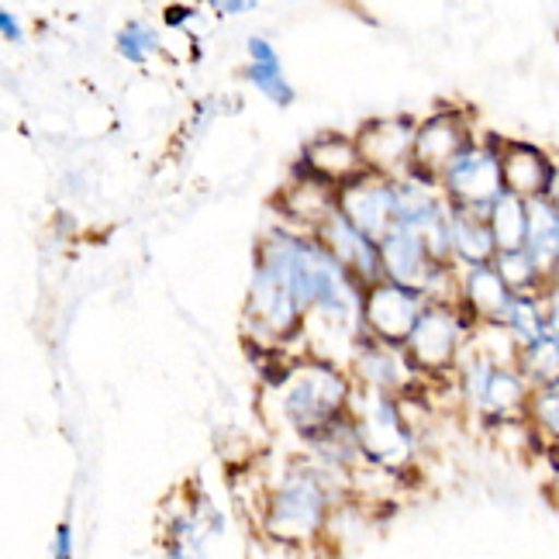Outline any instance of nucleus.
Instances as JSON below:
<instances>
[{"instance_id": "nucleus-12", "label": "nucleus", "mask_w": 559, "mask_h": 559, "mask_svg": "<svg viewBox=\"0 0 559 559\" xmlns=\"http://www.w3.org/2000/svg\"><path fill=\"white\" fill-rule=\"evenodd\" d=\"M498 159H501L504 193H511V198H522V201L556 198V169L539 145L498 139Z\"/></svg>"}, {"instance_id": "nucleus-24", "label": "nucleus", "mask_w": 559, "mask_h": 559, "mask_svg": "<svg viewBox=\"0 0 559 559\" xmlns=\"http://www.w3.org/2000/svg\"><path fill=\"white\" fill-rule=\"evenodd\" d=\"M159 52H163V38L153 21L128 17L118 32V56L132 62V67H148Z\"/></svg>"}, {"instance_id": "nucleus-3", "label": "nucleus", "mask_w": 559, "mask_h": 559, "mask_svg": "<svg viewBox=\"0 0 559 559\" xmlns=\"http://www.w3.org/2000/svg\"><path fill=\"white\" fill-rule=\"evenodd\" d=\"M349 421L356 432L359 456L370 469L383 477L404 480V473H412L418 463L421 436L404 415L397 397L373 394V391H353Z\"/></svg>"}, {"instance_id": "nucleus-20", "label": "nucleus", "mask_w": 559, "mask_h": 559, "mask_svg": "<svg viewBox=\"0 0 559 559\" xmlns=\"http://www.w3.org/2000/svg\"><path fill=\"white\" fill-rule=\"evenodd\" d=\"M493 270L504 280V287L511 294H549L556 290V280H549L535 260L525 249H514V252H498L493 255Z\"/></svg>"}, {"instance_id": "nucleus-25", "label": "nucleus", "mask_w": 559, "mask_h": 559, "mask_svg": "<svg viewBox=\"0 0 559 559\" xmlns=\"http://www.w3.org/2000/svg\"><path fill=\"white\" fill-rule=\"evenodd\" d=\"M0 38H4L8 46H21V41H25V25L17 21V14L4 8H0Z\"/></svg>"}, {"instance_id": "nucleus-22", "label": "nucleus", "mask_w": 559, "mask_h": 559, "mask_svg": "<svg viewBox=\"0 0 559 559\" xmlns=\"http://www.w3.org/2000/svg\"><path fill=\"white\" fill-rule=\"evenodd\" d=\"M525 425L532 432L535 445H552L556 432H559V383H546V386H532L528 394V407H525Z\"/></svg>"}, {"instance_id": "nucleus-8", "label": "nucleus", "mask_w": 559, "mask_h": 559, "mask_svg": "<svg viewBox=\"0 0 559 559\" xmlns=\"http://www.w3.org/2000/svg\"><path fill=\"white\" fill-rule=\"evenodd\" d=\"M335 211L346 218L359 235L377 246L386 235L397 228V190L391 177L380 174H362L356 180H349L346 187H338L335 198Z\"/></svg>"}, {"instance_id": "nucleus-18", "label": "nucleus", "mask_w": 559, "mask_h": 559, "mask_svg": "<svg viewBox=\"0 0 559 559\" xmlns=\"http://www.w3.org/2000/svg\"><path fill=\"white\" fill-rule=\"evenodd\" d=\"M522 249L535 260L549 280H556L559 266V207L556 198L525 201V242Z\"/></svg>"}, {"instance_id": "nucleus-11", "label": "nucleus", "mask_w": 559, "mask_h": 559, "mask_svg": "<svg viewBox=\"0 0 559 559\" xmlns=\"http://www.w3.org/2000/svg\"><path fill=\"white\" fill-rule=\"evenodd\" d=\"M314 242L325 249L332 260L346 270L359 287H370L380 280V255H377V246L367 239V235H359L346 218H342L338 211H332L325 222H318L311 228Z\"/></svg>"}, {"instance_id": "nucleus-6", "label": "nucleus", "mask_w": 559, "mask_h": 559, "mask_svg": "<svg viewBox=\"0 0 559 559\" xmlns=\"http://www.w3.org/2000/svg\"><path fill=\"white\" fill-rule=\"evenodd\" d=\"M346 373L356 391H373V394H386V397H407L418 391H432V383L412 367V359L404 356L401 346H386V342H377L367 332L359 335Z\"/></svg>"}, {"instance_id": "nucleus-16", "label": "nucleus", "mask_w": 559, "mask_h": 559, "mask_svg": "<svg viewBox=\"0 0 559 559\" xmlns=\"http://www.w3.org/2000/svg\"><path fill=\"white\" fill-rule=\"evenodd\" d=\"M498 329L511 338L514 349H525L546 335H559L556 290H549V294H511Z\"/></svg>"}, {"instance_id": "nucleus-9", "label": "nucleus", "mask_w": 559, "mask_h": 559, "mask_svg": "<svg viewBox=\"0 0 559 559\" xmlns=\"http://www.w3.org/2000/svg\"><path fill=\"white\" fill-rule=\"evenodd\" d=\"M421 308H425L421 294L404 290V287L391 284V280H377V284L362 287L359 325L377 342H386V346H404Z\"/></svg>"}, {"instance_id": "nucleus-26", "label": "nucleus", "mask_w": 559, "mask_h": 559, "mask_svg": "<svg viewBox=\"0 0 559 559\" xmlns=\"http://www.w3.org/2000/svg\"><path fill=\"white\" fill-rule=\"evenodd\" d=\"M52 559H73V525L59 522L52 535Z\"/></svg>"}, {"instance_id": "nucleus-7", "label": "nucleus", "mask_w": 559, "mask_h": 559, "mask_svg": "<svg viewBox=\"0 0 559 559\" xmlns=\"http://www.w3.org/2000/svg\"><path fill=\"white\" fill-rule=\"evenodd\" d=\"M473 139H477V128H473V118L463 107H439V111H432L415 124L407 169L418 177L439 180L442 169L453 163Z\"/></svg>"}, {"instance_id": "nucleus-19", "label": "nucleus", "mask_w": 559, "mask_h": 559, "mask_svg": "<svg viewBox=\"0 0 559 559\" xmlns=\"http://www.w3.org/2000/svg\"><path fill=\"white\" fill-rule=\"evenodd\" d=\"M246 80L276 107H287L294 100V83L287 80L284 62H280L273 41L263 35H252L246 46Z\"/></svg>"}, {"instance_id": "nucleus-14", "label": "nucleus", "mask_w": 559, "mask_h": 559, "mask_svg": "<svg viewBox=\"0 0 559 559\" xmlns=\"http://www.w3.org/2000/svg\"><path fill=\"white\" fill-rule=\"evenodd\" d=\"M508 300H511V290L504 287V280L498 276L493 263L456 270V305L473 321V329L498 325Z\"/></svg>"}, {"instance_id": "nucleus-15", "label": "nucleus", "mask_w": 559, "mask_h": 559, "mask_svg": "<svg viewBox=\"0 0 559 559\" xmlns=\"http://www.w3.org/2000/svg\"><path fill=\"white\" fill-rule=\"evenodd\" d=\"M335 198H338L335 187L321 183V180L308 177L305 169L294 166V180L280 190V198H276L280 225L297 228V231H311L318 222H325L335 211Z\"/></svg>"}, {"instance_id": "nucleus-17", "label": "nucleus", "mask_w": 559, "mask_h": 559, "mask_svg": "<svg viewBox=\"0 0 559 559\" xmlns=\"http://www.w3.org/2000/svg\"><path fill=\"white\" fill-rule=\"evenodd\" d=\"M445 235H449V263H453V270L484 266V263H493V255H498L490 231H487V214L449 207Z\"/></svg>"}, {"instance_id": "nucleus-13", "label": "nucleus", "mask_w": 559, "mask_h": 559, "mask_svg": "<svg viewBox=\"0 0 559 559\" xmlns=\"http://www.w3.org/2000/svg\"><path fill=\"white\" fill-rule=\"evenodd\" d=\"M297 169H305L308 177L329 183L335 190L367 174V166H362V159H359V148H356L353 135H342V132L314 135L305 145V153H300Z\"/></svg>"}, {"instance_id": "nucleus-10", "label": "nucleus", "mask_w": 559, "mask_h": 559, "mask_svg": "<svg viewBox=\"0 0 559 559\" xmlns=\"http://www.w3.org/2000/svg\"><path fill=\"white\" fill-rule=\"evenodd\" d=\"M415 124L418 118L412 115H386V118H373L359 128L353 135L359 159L370 174L380 177H401L407 169V159H412V139H415Z\"/></svg>"}, {"instance_id": "nucleus-21", "label": "nucleus", "mask_w": 559, "mask_h": 559, "mask_svg": "<svg viewBox=\"0 0 559 559\" xmlns=\"http://www.w3.org/2000/svg\"><path fill=\"white\" fill-rule=\"evenodd\" d=\"M487 231L498 252H514L525 242V201L501 193L487 211Z\"/></svg>"}, {"instance_id": "nucleus-23", "label": "nucleus", "mask_w": 559, "mask_h": 559, "mask_svg": "<svg viewBox=\"0 0 559 559\" xmlns=\"http://www.w3.org/2000/svg\"><path fill=\"white\" fill-rule=\"evenodd\" d=\"M514 367L528 380V386L559 383V335H546L539 342H532V346L519 349Z\"/></svg>"}, {"instance_id": "nucleus-2", "label": "nucleus", "mask_w": 559, "mask_h": 559, "mask_svg": "<svg viewBox=\"0 0 559 559\" xmlns=\"http://www.w3.org/2000/svg\"><path fill=\"white\" fill-rule=\"evenodd\" d=\"M266 386L273 391V407L287 432L297 442H308L321 428H329L349 412L353 380L346 370L311 356H287L280 367L266 370Z\"/></svg>"}, {"instance_id": "nucleus-1", "label": "nucleus", "mask_w": 559, "mask_h": 559, "mask_svg": "<svg viewBox=\"0 0 559 559\" xmlns=\"http://www.w3.org/2000/svg\"><path fill=\"white\" fill-rule=\"evenodd\" d=\"M349 501V487L308 456L287 460L260 490V532L284 549H311L329 535L332 514Z\"/></svg>"}, {"instance_id": "nucleus-5", "label": "nucleus", "mask_w": 559, "mask_h": 559, "mask_svg": "<svg viewBox=\"0 0 559 559\" xmlns=\"http://www.w3.org/2000/svg\"><path fill=\"white\" fill-rule=\"evenodd\" d=\"M439 190L449 207L487 214L490 204L504 193L498 135H477L463 153L439 174Z\"/></svg>"}, {"instance_id": "nucleus-27", "label": "nucleus", "mask_w": 559, "mask_h": 559, "mask_svg": "<svg viewBox=\"0 0 559 559\" xmlns=\"http://www.w3.org/2000/svg\"><path fill=\"white\" fill-rule=\"evenodd\" d=\"M214 11H222V14H242V11H252V4H214Z\"/></svg>"}, {"instance_id": "nucleus-4", "label": "nucleus", "mask_w": 559, "mask_h": 559, "mask_svg": "<svg viewBox=\"0 0 559 559\" xmlns=\"http://www.w3.org/2000/svg\"><path fill=\"white\" fill-rule=\"evenodd\" d=\"M473 335V321L456 300H425L412 335L404 342V356L412 367L436 386H445Z\"/></svg>"}]
</instances>
